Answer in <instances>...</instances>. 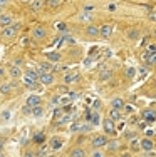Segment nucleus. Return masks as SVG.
Segmentation results:
<instances>
[{"label":"nucleus","mask_w":156,"mask_h":157,"mask_svg":"<svg viewBox=\"0 0 156 157\" xmlns=\"http://www.w3.org/2000/svg\"><path fill=\"white\" fill-rule=\"evenodd\" d=\"M0 75H3V69L2 67H0Z\"/></svg>","instance_id":"nucleus-48"},{"label":"nucleus","mask_w":156,"mask_h":157,"mask_svg":"<svg viewBox=\"0 0 156 157\" xmlns=\"http://www.w3.org/2000/svg\"><path fill=\"white\" fill-rule=\"evenodd\" d=\"M109 119H113V120H119V119H121V110H117V109H111V110H109Z\"/></svg>","instance_id":"nucleus-22"},{"label":"nucleus","mask_w":156,"mask_h":157,"mask_svg":"<svg viewBox=\"0 0 156 157\" xmlns=\"http://www.w3.org/2000/svg\"><path fill=\"white\" fill-rule=\"evenodd\" d=\"M102 146H107V139L106 136H96V137L92 139V147H102Z\"/></svg>","instance_id":"nucleus-6"},{"label":"nucleus","mask_w":156,"mask_h":157,"mask_svg":"<svg viewBox=\"0 0 156 157\" xmlns=\"http://www.w3.org/2000/svg\"><path fill=\"white\" fill-rule=\"evenodd\" d=\"M22 112H24V114H25V115H29V114H32V107H30V105H27V104H25V105H24V109H22Z\"/></svg>","instance_id":"nucleus-36"},{"label":"nucleus","mask_w":156,"mask_h":157,"mask_svg":"<svg viewBox=\"0 0 156 157\" xmlns=\"http://www.w3.org/2000/svg\"><path fill=\"white\" fill-rule=\"evenodd\" d=\"M99 78H101L102 82H106V80H109V78H111V70H102V72L99 74Z\"/></svg>","instance_id":"nucleus-27"},{"label":"nucleus","mask_w":156,"mask_h":157,"mask_svg":"<svg viewBox=\"0 0 156 157\" xmlns=\"http://www.w3.org/2000/svg\"><path fill=\"white\" fill-rule=\"evenodd\" d=\"M57 27H59V30H62V32H66V25H64V23H59Z\"/></svg>","instance_id":"nucleus-44"},{"label":"nucleus","mask_w":156,"mask_h":157,"mask_svg":"<svg viewBox=\"0 0 156 157\" xmlns=\"http://www.w3.org/2000/svg\"><path fill=\"white\" fill-rule=\"evenodd\" d=\"M107 149H109V150L119 149V142H117V140H107Z\"/></svg>","instance_id":"nucleus-29"},{"label":"nucleus","mask_w":156,"mask_h":157,"mask_svg":"<svg viewBox=\"0 0 156 157\" xmlns=\"http://www.w3.org/2000/svg\"><path fill=\"white\" fill-rule=\"evenodd\" d=\"M92 109H94V110H99V109H101V100H94V104H92Z\"/></svg>","instance_id":"nucleus-40"},{"label":"nucleus","mask_w":156,"mask_h":157,"mask_svg":"<svg viewBox=\"0 0 156 157\" xmlns=\"http://www.w3.org/2000/svg\"><path fill=\"white\" fill-rule=\"evenodd\" d=\"M14 87V84H2L0 85V95H7Z\"/></svg>","instance_id":"nucleus-21"},{"label":"nucleus","mask_w":156,"mask_h":157,"mask_svg":"<svg viewBox=\"0 0 156 157\" xmlns=\"http://www.w3.org/2000/svg\"><path fill=\"white\" fill-rule=\"evenodd\" d=\"M141 149H143V150H146V152H151V150L155 149L153 140H151V139H143V140H141Z\"/></svg>","instance_id":"nucleus-9"},{"label":"nucleus","mask_w":156,"mask_h":157,"mask_svg":"<svg viewBox=\"0 0 156 157\" xmlns=\"http://www.w3.org/2000/svg\"><path fill=\"white\" fill-rule=\"evenodd\" d=\"M7 3V0H0V5H5Z\"/></svg>","instance_id":"nucleus-45"},{"label":"nucleus","mask_w":156,"mask_h":157,"mask_svg":"<svg viewBox=\"0 0 156 157\" xmlns=\"http://www.w3.org/2000/svg\"><path fill=\"white\" fill-rule=\"evenodd\" d=\"M102 127H104V132L109 134V136H114L116 134V127H114V120L113 119H104L102 120Z\"/></svg>","instance_id":"nucleus-2"},{"label":"nucleus","mask_w":156,"mask_h":157,"mask_svg":"<svg viewBox=\"0 0 156 157\" xmlns=\"http://www.w3.org/2000/svg\"><path fill=\"white\" fill-rule=\"evenodd\" d=\"M143 119H144V122H155L156 120V112L151 110V109H146V110H143Z\"/></svg>","instance_id":"nucleus-7"},{"label":"nucleus","mask_w":156,"mask_h":157,"mask_svg":"<svg viewBox=\"0 0 156 157\" xmlns=\"http://www.w3.org/2000/svg\"><path fill=\"white\" fill-rule=\"evenodd\" d=\"M155 37H156V32H155Z\"/></svg>","instance_id":"nucleus-50"},{"label":"nucleus","mask_w":156,"mask_h":157,"mask_svg":"<svg viewBox=\"0 0 156 157\" xmlns=\"http://www.w3.org/2000/svg\"><path fill=\"white\" fill-rule=\"evenodd\" d=\"M69 157H86V152H84V149L76 147L69 152Z\"/></svg>","instance_id":"nucleus-17"},{"label":"nucleus","mask_w":156,"mask_h":157,"mask_svg":"<svg viewBox=\"0 0 156 157\" xmlns=\"http://www.w3.org/2000/svg\"><path fill=\"white\" fill-rule=\"evenodd\" d=\"M148 17H149V20H155V22H156V12H151Z\"/></svg>","instance_id":"nucleus-41"},{"label":"nucleus","mask_w":156,"mask_h":157,"mask_svg":"<svg viewBox=\"0 0 156 157\" xmlns=\"http://www.w3.org/2000/svg\"><path fill=\"white\" fill-rule=\"evenodd\" d=\"M64 114H67V112L64 110V107H57V109H56V110H54V115H52V117L56 119V120H59V119L62 117Z\"/></svg>","instance_id":"nucleus-24"},{"label":"nucleus","mask_w":156,"mask_h":157,"mask_svg":"<svg viewBox=\"0 0 156 157\" xmlns=\"http://www.w3.org/2000/svg\"><path fill=\"white\" fill-rule=\"evenodd\" d=\"M79 80V72H67L66 75H64V84L67 85V84H74V82H77Z\"/></svg>","instance_id":"nucleus-5"},{"label":"nucleus","mask_w":156,"mask_h":157,"mask_svg":"<svg viewBox=\"0 0 156 157\" xmlns=\"http://www.w3.org/2000/svg\"><path fill=\"white\" fill-rule=\"evenodd\" d=\"M45 34H47V32H45L44 27H35V29H34V39H37V40L44 39V37H45Z\"/></svg>","instance_id":"nucleus-15"},{"label":"nucleus","mask_w":156,"mask_h":157,"mask_svg":"<svg viewBox=\"0 0 156 157\" xmlns=\"http://www.w3.org/2000/svg\"><path fill=\"white\" fill-rule=\"evenodd\" d=\"M27 105H30V107L40 105V95H30V97H27Z\"/></svg>","instance_id":"nucleus-16"},{"label":"nucleus","mask_w":156,"mask_h":157,"mask_svg":"<svg viewBox=\"0 0 156 157\" xmlns=\"http://www.w3.org/2000/svg\"><path fill=\"white\" fill-rule=\"evenodd\" d=\"M10 23H12V15L10 13H2L0 15V25L2 27H7Z\"/></svg>","instance_id":"nucleus-13"},{"label":"nucleus","mask_w":156,"mask_h":157,"mask_svg":"<svg viewBox=\"0 0 156 157\" xmlns=\"http://www.w3.org/2000/svg\"><path fill=\"white\" fill-rule=\"evenodd\" d=\"M121 157H131V156H129V154H123Z\"/></svg>","instance_id":"nucleus-47"},{"label":"nucleus","mask_w":156,"mask_h":157,"mask_svg":"<svg viewBox=\"0 0 156 157\" xmlns=\"http://www.w3.org/2000/svg\"><path fill=\"white\" fill-rule=\"evenodd\" d=\"M111 107L113 109H117V110H121V109H124V100L123 99H114L113 102H111Z\"/></svg>","instance_id":"nucleus-19"},{"label":"nucleus","mask_w":156,"mask_h":157,"mask_svg":"<svg viewBox=\"0 0 156 157\" xmlns=\"http://www.w3.org/2000/svg\"><path fill=\"white\" fill-rule=\"evenodd\" d=\"M131 149H133V150H139V149H141V142L136 140V139H131Z\"/></svg>","instance_id":"nucleus-32"},{"label":"nucleus","mask_w":156,"mask_h":157,"mask_svg":"<svg viewBox=\"0 0 156 157\" xmlns=\"http://www.w3.org/2000/svg\"><path fill=\"white\" fill-rule=\"evenodd\" d=\"M47 150H52L50 146H49V147H47V146H42V147H40V156H45V154H47Z\"/></svg>","instance_id":"nucleus-37"},{"label":"nucleus","mask_w":156,"mask_h":157,"mask_svg":"<svg viewBox=\"0 0 156 157\" xmlns=\"http://www.w3.org/2000/svg\"><path fill=\"white\" fill-rule=\"evenodd\" d=\"M54 69V65H50V62H40L39 64V74L42 75V74H45V72H50V70Z\"/></svg>","instance_id":"nucleus-11"},{"label":"nucleus","mask_w":156,"mask_h":157,"mask_svg":"<svg viewBox=\"0 0 156 157\" xmlns=\"http://www.w3.org/2000/svg\"><path fill=\"white\" fill-rule=\"evenodd\" d=\"M22 82H24V85H25L27 89H35V87H37V84H35L37 80H34V78H32V77H29V75H24Z\"/></svg>","instance_id":"nucleus-12"},{"label":"nucleus","mask_w":156,"mask_h":157,"mask_svg":"<svg viewBox=\"0 0 156 157\" xmlns=\"http://www.w3.org/2000/svg\"><path fill=\"white\" fill-rule=\"evenodd\" d=\"M54 82H56V78H54V75L50 72H45V74L40 75V84L42 85H52Z\"/></svg>","instance_id":"nucleus-4"},{"label":"nucleus","mask_w":156,"mask_h":157,"mask_svg":"<svg viewBox=\"0 0 156 157\" xmlns=\"http://www.w3.org/2000/svg\"><path fill=\"white\" fill-rule=\"evenodd\" d=\"M10 75H12L14 78H17V77L22 75V70H20L19 67H12V69H10Z\"/></svg>","instance_id":"nucleus-30"},{"label":"nucleus","mask_w":156,"mask_h":157,"mask_svg":"<svg viewBox=\"0 0 156 157\" xmlns=\"http://www.w3.org/2000/svg\"><path fill=\"white\" fill-rule=\"evenodd\" d=\"M155 85H156V80H155Z\"/></svg>","instance_id":"nucleus-51"},{"label":"nucleus","mask_w":156,"mask_h":157,"mask_svg":"<svg viewBox=\"0 0 156 157\" xmlns=\"http://www.w3.org/2000/svg\"><path fill=\"white\" fill-rule=\"evenodd\" d=\"M143 59H144V62H146L148 65H155L156 64V52H146L143 55Z\"/></svg>","instance_id":"nucleus-8"},{"label":"nucleus","mask_w":156,"mask_h":157,"mask_svg":"<svg viewBox=\"0 0 156 157\" xmlns=\"http://www.w3.org/2000/svg\"><path fill=\"white\" fill-rule=\"evenodd\" d=\"M32 115H35V117H42V115H44V109L40 107V105L32 107Z\"/></svg>","instance_id":"nucleus-25"},{"label":"nucleus","mask_w":156,"mask_h":157,"mask_svg":"<svg viewBox=\"0 0 156 157\" xmlns=\"http://www.w3.org/2000/svg\"><path fill=\"white\" fill-rule=\"evenodd\" d=\"M45 57H47L49 62H59V60H60V54H59V52H47Z\"/></svg>","instance_id":"nucleus-18"},{"label":"nucleus","mask_w":156,"mask_h":157,"mask_svg":"<svg viewBox=\"0 0 156 157\" xmlns=\"http://www.w3.org/2000/svg\"><path fill=\"white\" fill-rule=\"evenodd\" d=\"M45 3H47V7L54 9V7H59V5H60V0H47Z\"/></svg>","instance_id":"nucleus-35"},{"label":"nucleus","mask_w":156,"mask_h":157,"mask_svg":"<svg viewBox=\"0 0 156 157\" xmlns=\"http://www.w3.org/2000/svg\"><path fill=\"white\" fill-rule=\"evenodd\" d=\"M19 29H20V23H10V25H7L5 29L2 30V37H5V39H14V37L17 35Z\"/></svg>","instance_id":"nucleus-1"},{"label":"nucleus","mask_w":156,"mask_h":157,"mask_svg":"<svg viewBox=\"0 0 156 157\" xmlns=\"http://www.w3.org/2000/svg\"><path fill=\"white\" fill-rule=\"evenodd\" d=\"M49 146H50V149H52V150H57V149L62 147V140H60V139H57V137H54L52 140H50Z\"/></svg>","instance_id":"nucleus-20"},{"label":"nucleus","mask_w":156,"mask_h":157,"mask_svg":"<svg viewBox=\"0 0 156 157\" xmlns=\"http://www.w3.org/2000/svg\"><path fill=\"white\" fill-rule=\"evenodd\" d=\"M42 5H44V0H32V3H30V7L35 10H39Z\"/></svg>","instance_id":"nucleus-31"},{"label":"nucleus","mask_w":156,"mask_h":157,"mask_svg":"<svg viewBox=\"0 0 156 157\" xmlns=\"http://www.w3.org/2000/svg\"><path fill=\"white\" fill-rule=\"evenodd\" d=\"M25 75H29V77H32L34 80H40V74H39V70L27 69V72H25Z\"/></svg>","instance_id":"nucleus-23"},{"label":"nucleus","mask_w":156,"mask_h":157,"mask_svg":"<svg viewBox=\"0 0 156 157\" xmlns=\"http://www.w3.org/2000/svg\"><path fill=\"white\" fill-rule=\"evenodd\" d=\"M81 127H82V122H74V124L71 125V130H72V132H81Z\"/></svg>","instance_id":"nucleus-34"},{"label":"nucleus","mask_w":156,"mask_h":157,"mask_svg":"<svg viewBox=\"0 0 156 157\" xmlns=\"http://www.w3.org/2000/svg\"><path fill=\"white\" fill-rule=\"evenodd\" d=\"M86 34H87L89 37H98V35H101V27H96V25H89L87 29H86Z\"/></svg>","instance_id":"nucleus-10"},{"label":"nucleus","mask_w":156,"mask_h":157,"mask_svg":"<svg viewBox=\"0 0 156 157\" xmlns=\"http://www.w3.org/2000/svg\"><path fill=\"white\" fill-rule=\"evenodd\" d=\"M89 124H92V125H98L99 122H101V117H99V110H87V115H86Z\"/></svg>","instance_id":"nucleus-3"},{"label":"nucleus","mask_w":156,"mask_h":157,"mask_svg":"<svg viewBox=\"0 0 156 157\" xmlns=\"http://www.w3.org/2000/svg\"><path fill=\"white\" fill-rule=\"evenodd\" d=\"M71 119H72L71 117V114H64V115L57 120V125H64V124H67V122H71Z\"/></svg>","instance_id":"nucleus-26"},{"label":"nucleus","mask_w":156,"mask_h":157,"mask_svg":"<svg viewBox=\"0 0 156 157\" xmlns=\"http://www.w3.org/2000/svg\"><path fill=\"white\" fill-rule=\"evenodd\" d=\"M9 117H10V112H7V110H5V112L2 114V119H5V120H7Z\"/></svg>","instance_id":"nucleus-42"},{"label":"nucleus","mask_w":156,"mask_h":157,"mask_svg":"<svg viewBox=\"0 0 156 157\" xmlns=\"http://www.w3.org/2000/svg\"><path fill=\"white\" fill-rule=\"evenodd\" d=\"M148 52H156V45H149L148 47Z\"/></svg>","instance_id":"nucleus-43"},{"label":"nucleus","mask_w":156,"mask_h":157,"mask_svg":"<svg viewBox=\"0 0 156 157\" xmlns=\"http://www.w3.org/2000/svg\"><path fill=\"white\" fill-rule=\"evenodd\" d=\"M128 35H129V39H139V30L138 29H133L128 32Z\"/></svg>","instance_id":"nucleus-33"},{"label":"nucleus","mask_w":156,"mask_h":157,"mask_svg":"<svg viewBox=\"0 0 156 157\" xmlns=\"http://www.w3.org/2000/svg\"><path fill=\"white\" fill-rule=\"evenodd\" d=\"M34 140H35L37 144H42V142L45 140V134H44V132H37V134L34 136Z\"/></svg>","instance_id":"nucleus-28"},{"label":"nucleus","mask_w":156,"mask_h":157,"mask_svg":"<svg viewBox=\"0 0 156 157\" xmlns=\"http://www.w3.org/2000/svg\"><path fill=\"white\" fill-rule=\"evenodd\" d=\"M0 157H3V154H2V152H0Z\"/></svg>","instance_id":"nucleus-49"},{"label":"nucleus","mask_w":156,"mask_h":157,"mask_svg":"<svg viewBox=\"0 0 156 157\" xmlns=\"http://www.w3.org/2000/svg\"><path fill=\"white\" fill-rule=\"evenodd\" d=\"M134 74H136V70L133 69V67H129V69L126 70V75H128V77H134Z\"/></svg>","instance_id":"nucleus-38"},{"label":"nucleus","mask_w":156,"mask_h":157,"mask_svg":"<svg viewBox=\"0 0 156 157\" xmlns=\"http://www.w3.org/2000/svg\"><path fill=\"white\" fill-rule=\"evenodd\" d=\"M67 95H69V99H71V100H76V99L79 97V94H77V92H69Z\"/></svg>","instance_id":"nucleus-39"},{"label":"nucleus","mask_w":156,"mask_h":157,"mask_svg":"<svg viewBox=\"0 0 156 157\" xmlns=\"http://www.w3.org/2000/svg\"><path fill=\"white\" fill-rule=\"evenodd\" d=\"M111 34H113V27L111 25H102L101 27V37H104V39H109L111 37Z\"/></svg>","instance_id":"nucleus-14"},{"label":"nucleus","mask_w":156,"mask_h":157,"mask_svg":"<svg viewBox=\"0 0 156 157\" xmlns=\"http://www.w3.org/2000/svg\"><path fill=\"white\" fill-rule=\"evenodd\" d=\"M2 149H3V142L0 140V152H2Z\"/></svg>","instance_id":"nucleus-46"}]
</instances>
